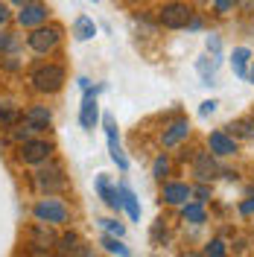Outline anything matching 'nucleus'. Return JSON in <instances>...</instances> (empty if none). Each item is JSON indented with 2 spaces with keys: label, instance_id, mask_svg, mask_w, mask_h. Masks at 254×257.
I'll return each mask as SVG.
<instances>
[{
  "label": "nucleus",
  "instance_id": "nucleus-37",
  "mask_svg": "<svg viewBox=\"0 0 254 257\" xmlns=\"http://www.w3.org/2000/svg\"><path fill=\"white\" fill-rule=\"evenodd\" d=\"M12 3H15L18 9H21V6H30V3H35V0H12Z\"/></svg>",
  "mask_w": 254,
  "mask_h": 257
},
{
  "label": "nucleus",
  "instance_id": "nucleus-22",
  "mask_svg": "<svg viewBox=\"0 0 254 257\" xmlns=\"http://www.w3.org/2000/svg\"><path fill=\"white\" fill-rule=\"evenodd\" d=\"M231 135H239V138H254V117L248 120H237V123H231Z\"/></svg>",
  "mask_w": 254,
  "mask_h": 257
},
{
  "label": "nucleus",
  "instance_id": "nucleus-23",
  "mask_svg": "<svg viewBox=\"0 0 254 257\" xmlns=\"http://www.w3.org/2000/svg\"><path fill=\"white\" fill-rule=\"evenodd\" d=\"M170 173V158L167 155H158L155 158V164H152V176L158 178V181H164V176Z\"/></svg>",
  "mask_w": 254,
  "mask_h": 257
},
{
  "label": "nucleus",
  "instance_id": "nucleus-31",
  "mask_svg": "<svg viewBox=\"0 0 254 257\" xmlns=\"http://www.w3.org/2000/svg\"><path fill=\"white\" fill-rule=\"evenodd\" d=\"M237 0H213V6H216V12L225 15V12H231V6H234Z\"/></svg>",
  "mask_w": 254,
  "mask_h": 257
},
{
  "label": "nucleus",
  "instance_id": "nucleus-17",
  "mask_svg": "<svg viewBox=\"0 0 254 257\" xmlns=\"http://www.w3.org/2000/svg\"><path fill=\"white\" fill-rule=\"evenodd\" d=\"M117 190H120V205L129 210V216H132L135 222H141V205H138V196H135V190L129 187L126 181H123Z\"/></svg>",
  "mask_w": 254,
  "mask_h": 257
},
{
  "label": "nucleus",
  "instance_id": "nucleus-9",
  "mask_svg": "<svg viewBox=\"0 0 254 257\" xmlns=\"http://www.w3.org/2000/svg\"><path fill=\"white\" fill-rule=\"evenodd\" d=\"M219 173H222V170H219V164H216V155L199 152V155L193 158V176L199 178V181H213Z\"/></svg>",
  "mask_w": 254,
  "mask_h": 257
},
{
  "label": "nucleus",
  "instance_id": "nucleus-1",
  "mask_svg": "<svg viewBox=\"0 0 254 257\" xmlns=\"http://www.w3.org/2000/svg\"><path fill=\"white\" fill-rule=\"evenodd\" d=\"M30 82H32V88L41 91V94H56L64 85V67L62 64H38L32 70Z\"/></svg>",
  "mask_w": 254,
  "mask_h": 257
},
{
  "label": "nucleus",
  "instance_id": "nucleus-36",
  "mask_svg": "<svg viewBox=\"0 0 254 257\" xmlns=\"http://www.w3.org/2000/svg\"><path fill=\"white\" fill-rule=\"evenodd\" d=\"M79 88L82 91H88V88H91V79H88V76H79Z\"/></svg>",
  "mask_w": 254,
  "mask_h": 257
},
{
  "label": "nucleus",
  "instance_id": "nucleus-26",
  "mask_svg": "<svg viewBox=\"0 0 254 257\" xmlns=\"http://www.w3.org/2000/svg\"><path fill=\"white\" fill-rule=\"evenodd\" d=\"M205 47H207V56H216V59L222 56V41H219V35H213V32L207 35Z\"/></svg>",
  "mask_w": 254,
  "mask_h": 257
},
{
  "label": "nucleus",
  "instance_id": "nucleus-14",
  "mask_svg": "<svg viewBox=\"0 0 254 257\" xmlns=\"http://www.w3.org/2000/svg\"><path fill=\"white\" fill-rule=\"evenodd\" d=\"M50 120H53V114H50L47 105H32L30 111L24 114V123L32 128V132H44L50 126Z\"/></svg>",
  "mask_w": 254,
  "mask_h": 257
},
{
  "label": "nucleus",
  "instance_id": "nucleus-25",
  "mask_svg": "<svg viewBox=\"0 0 254 257\" xmlns=\"http://www.w3.org/2000/svg\"><path fill=\"white\" fill-rule=\"evenodd\" d=\"M18 50V38L12 32H0V53H15Z\"/></svg>",
  "mask_w": 254,
  "mask_h": 257
},
{
  "label": "nucleus",
  "instance_id": "nucleus-24",
  "mask_svg": "<svg viewBox=\"0 0 254 257\" xmlns=\"http://www.w3.org/2000/svg\"><path fill=\"white\" fill-rule=\"evenodd\" d=\"M76 242H79L76 234H64L62 240H59V254H70V251H76V248H79Z\"/></svg>",
  "mask_w": 254,
  "mask_h": 257
},
{
  "label": "nucleus",
  "instance_id": "nucleus-34",
  "mask_svg": "<svg viewBox=\"0 0 254 257\" xmlns=\"http://www.w3.org/2000/svg\"><path fill=\"white\" fill-rule=\"evenodd\" d=\"M237 3L242 12H254V0H237Z\"/></svg>",
  "mask_w": 254,
  "mask_h": 257
},
{
  "label": "nucleus",
  "instance_id": "nucleus-15",
  "mask_svg": "<svg viewBox=\"0 0 254 257\" xmlns=\"http://www.w3.org/2000/svg\"><path fill=\"white\" fill-rule=\"evenodd\" d=\"M187 135H190V123L187 120H175L173 126L161 135V144L170 149V146H178L181 141H187Z\"/></svg>",
  "mask_w": 254,
  "mask_h": 257
},
{
  "label": "nucleus",
  "instance_id": "nucleus-8",
  "mask_svg": "<svg viewBox=\"0 0 254 257\" xmlns=\"http://www.w3.org/2000/svg\"><path fill=\"white\" fill-rule=\"evenodd\" d=\"M35 181H38V187H41L44 193H59V190H64V173H62V167H59L56 161H47V167L41 164V170H38Z\"/></svg>",
  "mask_w": 254,
  "mask_h": 257
},
{
  "label": "nucleus",
  "instance_id": "nucleus-6",
  "mask_svg": "<svg viewBox=\"0 0 254 257\" xmlns=\"http://www.w3.org/2000/svg\"><path fill=\"white\" fill-rule=\"evenodd\" d=\"M50 152H53V144L50 141H24V144L18 146V158L24 161V164H32V167H41V164H47L50 161Z\"/></svg>",
  "mask_w": 254,
  "mask_h": 257
},
{
  "label": "nucleus",
  "instance_id": "nucleus-39",
  "mask_svg": "<svg viewBox=\"0 0 254 257\" xmlns=\"http://www.w3.org/2000/svg\"><path fill=\"white\" fill-rule=\"evenodd\" d=\"M59 257H67V254H59Z\"/></svg>",
  "mask_w": 254,
  "mask_h": 257
},
{
  "label": "nucleus",
  "instance_id": "nucleus-40",
  "mask_svg": "<svg viewBox=\"0 0 254 257\" xmlns=\"http://www.w3.org/2000/svg\"><path fill=\"white\" fill-rule=\"evenodd\" d=\"M91 3H96V0H91Z\"/></svg>",
  "mask_w": 254,
  "mask_h": 257
},
{
  "label": "nucleus",
  "instance_id": "nucleus-28",
  "mask_svg": "<svg viewBox=\"0 0 254 257\" xmlns=\"http://www.w3.org/2000/svg\"><path fill=\"white\" fill-rule=\"evenodd\" d=\"M205 254H207V257H225V242H222V240H213V242L205 248Z\"/></svg>",
  "mask_w": 254,
  "mask_h": 257
},
{
  "label": "nucleus",
  "instance_id": "nucleus-18",
  "mask_svg": "<svg viewBox=\"0 0 254 257\" xmlns=\"http://www.w3.org/2000/svg\"><path fill=\"white\" fill-rule=\"evenodd\" d=\"M94 35H96V24H94V18L79 15L76 21H73V38H76V41H91Z\"/></svg>",
  "mask_w": 254,
  "mask_h": 257
},
{
  "label": "nucleus",
  "instance_id": "nucleus-10",
  "mask_svg": "<svg viewBox=\"0 0 254 257\" xmlns=\"http://www.w3.org/2000/svg\"><path fill=\"white\" fill-rule=\"evenodd\" d=\"M207 146H210V155H216V158H228V155L237 152V141L228 132H210L207 135Z\"/></svg>",
  "mask_w": 254,
  "mask_h": 257
},
{
  "label": "nucleus",
  "instance_id": "nucleus-16",
  "mask_svg": "<svg viewBox=\"0 0 254 257\" xmlns=\"http://www.w3.org/2000/svg\"><path fill=\"white\" fill-rule=\"evenodd\" d=\"M219 62L222 59H216V56H202L196 62V70L202 76V85H216V67H219Z\"/></svg>",
  "mask_w": 254,
  "mask_h": 257
},
{
  "label": "nucleus",
  "instance_id": "nucleus-35",
  "mask_svg": "<svg viewBox=\"0 0 254 257\" xmlns=\"http://www.w3.org/2000/svg\"><path fill=\"white\" fill-rule=\"evenodd\" d=\"M9 21V9H6V3H0V27Z\"/></svg>",
  "mask_w": 254,
  "mask_h": 257
},
{
  "label": "nucleus",
  "instance_id": "nucleus-20",
  "mask_svg": "<svg viewBox=\"0 0 254 257\" xmlns=\"http://www.w3.org/2000/svg\"><path fill=\"white\" fill-rule=\"evenodd\" d=\"M181 216L193 225H202L205 222V208H202V202H184V205H181Z\"/></svg>",
  "mask_w": 254,
  "mask_h": 257
},
{
  "label": "nucleus",
  "instance_id": "nucleus-33",
  "mask_svg": "<svg viewBox=\"0 0 254 257\" xmlns=\"http://www.w3.org/2000/svg\"><path fill=\"white\" fill-rule=\"evenodd\" d=\"M239 210H242L245 216H248V213H254V196L248 199V202H242V205H239Z\"/></svg>",
  "mask_w": 254,
  "mask_h": 257
},
{
  "label": "nucleus",
  "instance_id": "nucleus-5",
  "mask_svg": "<svg viewBox=\"0 0 254 257\" xmlns=\"http://www.w3.org/2000/svg\"><path fill=\"white\" fill-rule=\"evenodd\" d=\"M158 21L167 27V30H184L193 21V9L187 3H167L158 12Z\"/></svg>",
  "mask_w": 254,
  "mask_h": 257
},
{
  "label": "nucleus",
  "instance_id": "nucleus-19",
  "mask_svg": "<svg viewBox=\"0 0 254 257\" xmlns=\"http://www.w3.org/2000/svg\"><path fill=\"white\" fill-rule=\"evenodd\" d=\"M248 59H251V50L248 47H237L231 53V67L239 79H248Z\"/></svg>",
  "mask_w": 254,
  "mask_h": 257
},
{
  "label": "nucleus",
  "instance_id": "nucleus-41",
  "mask_svg": "<svg viewBox=\"0 0 254 257\" xmlns=\"http://www.w3.org/2000/svg\"><path fill=\"white\" fill-rule=\"evenodd\" d=\"M190 257H196V254H190Z\"/></svg>",
  "mask_w": 254,
  "mask_h": 257
},
{
  "label": "nucleus",
  "instance_id": "nucleus-30",
  "mask_svg": "<svg viewBox=\"0 0 254 257\" xmlns=\"http://www.w3.org/2000/svg\"><path fill=\"white\" fill-rule=\"evenodd\" d=\"M216 105H219L216 99H205V102L199 105V117H207V114H213V111H216Z\"/></svg>",
  "mask_w": 254,
  "mask_h": 257
},
{
  "label": "nucleus",
  "instance_id": "nucleus-12",
  "mask_svg": "<svg viewBox=\"0 0 254 257\" xmlns=\"http://www.w3.org/2000/svg\"><path fill=\"white\" fill-rule=\"evenodd\" d=\"M190 196H193V187L184 184V181H170V184H164V190H161V199H164L167 205H184Z\"/></svg>",
  "mask_w": 254,
  "mask_h": 257
},
{
  "label": "nucleus",
  "instance_id": "nucleus-2",
  "mask_svg": "<svg viewBox=\"0 0 254 257\" xmlns=\"http://www.w3.org/2000/svg\"><path fill=\"white\" fill-rule=\"evenodd\" d=\"M59 41H62V30L59 27H35V30L27 35V44H30L32 53H38V56H44V53H53V50L59 47Z\"/></svg>",
  "mask_w": 254,
  "mask_h": 257
},
{
  "label": "nucleus",
  "instance_id": "nucleus-38",
  "mask_svg": "<svg viewBox=\"0 0 254 257\" xmlns=\"http://www.w3.org/2000/svg\"><path fill=\"white\" fill-rule=\"evenodd\" d=\"M248 82H251V85H254V67H251V73H248Z\"/></svg>",
  "mask_w": 254,
  "mask_h": 257
},
{
  "label": "nucleus",
  "instance_id": "nucleus-11",
  "mask_svg": "<svg viewBox=\"0 0 254 257\" xmlns=\"http://www.w3.org/2000/svg\"><path fill=\"white\" fill-rule=\"evenodd\" d=\"M50 9L44 6V3H30V6H21V12H18V24L21 27H30V30H35V27H41L44 21H47Z\"/></svg>",
  "mask_w": 254,
  "mask_h": 257
},
{
  "label": "nucleus",
  "instance_id": "nucleus-13",
  "mask_svg": "<svg viewBox=\"0 0 254 257\" xmlns=\"http://www.w3.org/2000/svg\"><path fill=\"white\" fill-rule=\"evenodd\" d=\"M96 193H99V199L105 202V208H111V210L123 208V205H120V190L111 187V178L105 176V173H99V176H96Z\"/></svg>",
  "mask_w": 254,
  "mask_h": 257
},
{
  "label": "nucleus",
  "instance_id": "nucleus-27",
  "mask_svg": "<svg viewBox=\"0 0 254 257\" xmlns=\"http://www.w3.org/2000/svg\"><path fill=\"white\" fill-rule=\"evenodd\" d=\"M99 222H102V228H105L111 237H123V234H126V228L117 222V219H99Z\"/></svg>",
  "mask_w": 254,
  "mask_h": 257
},
{
  "label": "nucleus",
  "instance_id": "nucleus-7",
  "mask_svg": "<svg viewBox=\"0 0 254 257\" xmlns=\"http://www.w3.org/2000/svg\"><path fill=\"white\" fill-rule=\"evenodd\" d=\"M102 126H105V141H108V155H111V161L120 167V170H129V158H126V152H123V146H120L117 123H114L111 114H105V117H102Z\"/></svg>",
  "mask_w": 254,
  "mask_h": 257
},
{
  "label": "nucleus",
  "instance_id": "nucleus-4",
  "mask_svg": "<svg viewBox=\"0 0 254 257\" xmlns=\"http://www.w3.org/2000/svg\"><path fill=\"white\" fill-rule=\"evenodd\" d=\"M32 213H35L38 222L44 225H64L67 216H70V210L64 208V202H59V199H41Z\"/></svg>",
  "mask_w": 254,
  "mask_h": 257
},
{
  "label": "nucleus",
  "instance_id": "nucleus-3",
  "mask_svg": "<svg viewBox=\"0 0 254 257\" xmlns=\"http://www.w3.org/2000/svg\"><path fill=\"white\" fill-rule=\"evenodd\" d=\"M105 91V85H96V88H88L82 94V105H79V126L85 132H94V126L99 123V102L96 96Z\"/></svg>",
  "mask_w": 254,
  "mask_h": 257
},
{
  "label": "nucleus",
  "instance_id": "nucleus-21",
  "mask_svg": "<svg viewBox=\"0 0 254 257\" xmlns=\"http://www.w3.org/2000/svg\"><path fill=\"white\" fill-rule=\"evenodd\" d=\"M99 245H102L105 251H111V254H117V257H129V254H132V251H129L126 245L120 242V237H111V234H105V237H102V242H99Z\"/></svg>",
  "mask_w": 254,
  "mask_h": 257
},
{
  "label": "nucleus",
  "instance_id": "nucleus-32",
  "mask_svg": "<svg viewBox=\"0 0 254 257\" xmlns=\"http://www.w3.org/2000/svg\"><path fill=\"white\" fill-rule=\"evenodd\" d=\"M196 196H199V199H196V202H205L207 196H210V187H207V181H202V184H199V187H196Z\"/></svg>",
  "mask_w": 254,
  "mask_h": 257
},
{
  "label": "nucleus",
  "instance_id": "nucleus-29",
  "mask_svg": "<svg viewBox=\"0 0 254 257\" xmlns=\"http://www.w3.org/2000/svg\"><path fill=\"white\" fill-rule=\"evenodd\" d=\"M30 135H32V128L27 126V123L15 126V132H12V138H15V141H21V144H24V141H30Z\"/></svg>",
  "mask_w": 254,
  "mask_h": 257
}]
</instances>
